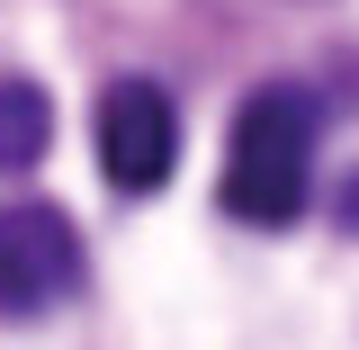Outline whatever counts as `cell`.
I'll list each match as a JSON object with an SVG mask.
<instances>
[{
    "label": "cell",
    "instance_id": "cell-2",
    "mask_svg": "<svg viewBox=\"0 0 359 350\" xmlns=\"http://www.w3.org/2000/svg\"><path fill=\"white\" fill-rule=\"evenodd\" d=\"M81 288V234L45 198H9L0 207V314H45Z\"/></svg>",
    "mask_w": 359,
    "mask_h": 350
},
{
    "label": "cell",
    "instance_id": "cell-3",
    "mask_svg": "<svg viewBox=\"0 0 359 350\" xmlns=\"http://www.w3.org/2000/svg\"><path fill=\"white\" fill-rule=\"evenodd\" d=\"M99 171L117 198H153L180 171V108L162 81H117L99 99Z\"/></svg>",
    "mask_w": 359,
    "mask_h": 350
},
{
    "label": "cell",
    "instance_id": "cell-4",
    "mask_svg": "<svg viewBox=\"0 0 359 350\" xmlns=\"http://www.w3.org/2000/svg\"><path fill=\"white\" fill-rule=\"evenodd\" d=\"M54 144V99L36 81H0V171H36Z\"/></svg>",
    "mask_w": 359,
    "mask_h": 350
},
{
    "label": "cell",
    "instance_id": "cell-1",
    "mask_svg": "<svg viewBox=\"0 0 359 350\" xmlns=\"http://www.w3.org/2000/svg\"><path fill=\"white\" fill-rule=\"evenodd\" d=\"M314 135H323V108H314V90L297 81H269L243 99V117H233V153H224V216L233 224H297L314 189Z\"/></svg>",
    "mask_w": 359,
    "mask_h": 350
}]
</instances>
